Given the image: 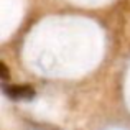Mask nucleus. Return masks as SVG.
I'll return each instance as SVG.
<instances>
[{"label": "nucleus", "instance_id": "obj_2", "mask_svg": "<svg viewBox=\"0 0 130 130\" xmlns=\"http://www.w3.org/2000/svg\"><path fill=\"white\" fill-rule=\"evenodd\" d=\"M0 76H2V79H8V76H10L8 69H7V64L3 63V61L0 63Z\"/></svg>", "mask_w": 130, "mask_h": 130}, {"label": "nucleus", "instance_id": "obj_1", "mask_svg": "<svg viewBox=\"0 0 130 130\" xmlns=\"http://www.w3.org/2000/svg\"><path fill=\"white\" fill-rule=\"evenodd\" d=\"M3 94L10 99H33L35 97V89L31 86H3Z\"/></svg>", "mask_w": 130, "mask_h": 130}]
</instances>
